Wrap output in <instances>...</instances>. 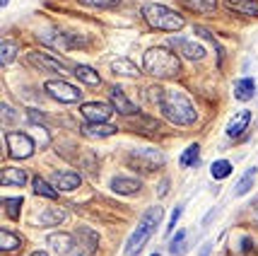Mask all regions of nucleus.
<instances>
[{"instance_id": "f257e3e1", "label": "nucleus", "mask_w": 258, "mask_h": 256, "mask_svg": "<svg viewBox=\"0 0 258 256\" xmlns=\"http://www.w3.org/2000/svg\"><path fill=\"white\" fill-rule=\"evenodd\" d=\"M162 116L167 119L171 126H181V128H188L198 121V112L191 104V99L183 94V92H167L162 101Z\"/></svg>"}, {"instance_id": "f03ea898", "label": "nucleus", "mask_w": 258, "mask_h": 256, "mask_svg": "<svg viewBox=\"0 0 258 256\" xmlns=\"http://www.w3.org/2000/svg\"><path fill=\"white\" fill-rule=\"evenodd\" d=\"M143 66L150 75L162 80H176L181 75V61L169 48L162 46H152L143 54Z\"/></svg>"}, {"instance_id": "7ed1b4c3", "label": "nucleus", "mask_w": 258, "mask_h": 256, "mask_svg": "<svg viewBox=\"0 0 258 256\" xmlns=\"http://www.w3.org/2000/svg\"><path fill=\"white\" fill-rule=\"evenodd\" d=\"M143 17H145V22L152 27V29H159V32H179L183 29V17H181V12L171 10L167 5H157V3H147L143 5Z\"/></svg>"}, {"instance_id": "20e7f679", "label": "nucleus", "mask_w": 258, "mask_h": 256, "mask_svg": "<svg viewBox=\"0 0 258 256\" xmlns=\"http://www.w3.org/2000/svg\"><path fill=\"white\" fill-rule=\"evenodd\" d=\"M159 220H162V208H150V211L143 215L140 225L135 227V232L131 234L128 242H125V256H135L143 246L147 244V239H150L152 232L157 230Z\"/></svg>"}, {"instance_id": "39448f33", "label": "nucleus", "mask_w": 258, "mask_h": 256, "mask_svg": "<svg viewBox=\"0 0 258 256\" xmlns=\"http://www.w3.org/2000/svg\"><path fill=\"white\" fill-rule=\"evenodd\" d=\"M164 155L159 152V150H152V147H147V150H138L133 155L128 157V165L138 172H157V169L164 167Z\"/></svg>"}, {"instance_id": "423d86ee", "label": "nucleus", "mask_w": 258, "mask_h": 256, "mask_svg": "<svg viewBox=\"0 0 258 256\" xmlns=\"http://www.w3.org/2000/svg\"><path fill=\"white\" fill-rule=\"evenodd\" d=\"M99 246V237L94 230L85 227V230H75L73 232V254L70 256H92Z\"/></svg>"}, {"instance_id": "0eeeda50", "label": "nucleus", "mask_w": 258, "mask_h": 256, "mask_svg": "<svg viewBox=\"0 0 258 256\" xmlns=\"http://www.w3.org/2000/svg\"><path fill=\"white\" fill-rule=\"evenodd\" d=\"M5 145H8L10 157H15V160H27L34 152V140L27 133H20V131L5 133Z\"/></svg>"}, {"instance_id": "6e6552de", "label": "nucleus", "mask_w": 258, "mask_h": 256, "mask_svg": "<svg viewBox=\"0 0 258 256\" xmlns=\"http://www.w3.org/2000/svg\"><path fill=\"white\" fill-rule=\"evenodd\" d=\"M44 89L56 101H63V104H75V101L82 97V92H80L75 85L66 82V80H48L44 85Z\"/></svg>"}, {"instance_id": "1a4fd4ad", "label": "nucleus", "mask_w": 258, "mask_h": 256, "mask_svg": "<svg viewBox=\"0 0 258 256\" xmlns=\"http://www.w3.org/2000/svg\"><path fill=\"white\" fill-rule=\"evenodd\" d=\"M113 112L116 109L111 104H106V101H85L80 107V114L87 119V123H109Z\"/></svg>"}, {"instance_id": "9d476101", "label": "nucleus", "mask_w": 258, "mask_h": 256, "mask_svg": "<svg viewBox=\"0 0 258 256\" xmlns=\"http://www.w3.org/2000/svg\"><path fill=\"white\" fill-rule=\"evenodd\" d=\"M41 41H44V44L56 46V48H63V51H70V48H80V46H85V39H82V36H73L70 32H63V29L44 32L41 34Z\"/></svg>"}, {"instance_id": "9b49d317", "label": "nucleus", "mask_w": 258, "mask_h": 256, "mask_svg": "<svg viewBox=\"0 0 258 256\" xmlns=\"http://www.w3.org/2000/svg\"><path fill=\"white\" fill-rule=\"evenodd\" d=\"M29 61H32V66H36L39 70H46V73H56V75L68 73L66 63H60L58 58L48 56V54H41V51H32V54H29Z\"/></svg>"}, {"instance_id": "f8f14e48", "label": "nucleus", "mask_w": 258, "mask_h": 256, "mask_svg": "<svg viewBox=\"0 0 258 256\" xmlns=\"http://www.w3.org/2000/svg\"><path fill=\"white\" fill-rule=\"evenodd\" d=\"M169 44L174 46L183 58H188V61H201V58H205V46L198 44V41H191V39H171Z\"/></svg>"}, {"instance_id": "ddd939ff", "label": "nucleus", "mask_w": 258, "mask_h": 256, "mask_svg": "<svg viewBox=\"0 0 258 256\" xmlns=\"http://www.w3.org/2000/svg\"><path fill=\"white\" fill-rule=\"evenodd\" d=\"M111 107L121 114V116H135V114H140V109L125 97V92L118 87V85H113L111 87Z\"/></svg>"}, {"instance_id": "4468645a", "label": "nucleus", "mask_w": 258, "mask_h": 256, "mask_svg": "<svg viewBox=\"0 0 258 256\" xmlns=\"http://www.w3.org/2000/svg\"><path fill=\"white\" fill-rule=\"evenodd\" d=\"M48 246L60 256H70L73 254V232H53L46 237Z\"/></svg>"}, {"instance_id": "2eb2a0df", "label": "nucleus", "mask_w": 258, "mask_h": 256, "mask_svg": "<svg viewBox=\"0 0 258 256\" xmlns=\"http://www.w3.org/2000/svg\"><path fill=\"white\" fill-rule=\"evenodd\" d=\"M140 189H143V181H140V179H131V177H113L111 179V191L113 193L135 196Z\"/></svg>"}, {"instance_id": "dca6fc26", "label": "nucleus", "mask_w": 258, "mask_h": 256, "mask_svg": "<svg viewBox=\"0 0 258 256\" xmlns=\"http://www.w3.org/2000/svg\"><path fill=\"white\" fill-rule=\"evenodd\" d=\"M51 181H53V186L58 191H75L82 184V177L75 174V172H53Z\"/></svg>"}, {"instance_id": "f3484780", "label": "nucleus", "mask_w": 258, "mask_h": 256, "mask_svg": "<svg viewBox=\"0 0 258 256\" xmlns=\"http://www.w3.org/2000/svg\"><path fill=\"white\" fill-rule=\"evenodd\" d=\"M225 8L244 17H258V0H225Z\"/></svg>"}, {"instance_id": "a211bd4d", "label": "nucleus", "mask_w": 258, "mask_h": 256, "mask_svg": "<svg viewBox=\"0 0 258 256\" xmlns=\"http://www.w3.org/2000/svg\"><path fill=\"white\" fill-rule=\"evenodd\" d=\"M111 70L116 73V75H123V78H140V73H143L131 58H113Z\"/></svg>"}, {"instance_id": "6ab92c4d", "label": "nucleus", "mask_w": 258, "mask_h": 256, "mask_svg": "<svg viewBox=\"0 0 258 256\" xmlns=\"http://www.w3.org/2000/svg\"><path fill=\"white\" fill-rule=\"evenodd\" d=\"M68 218L66 211H60V208H48V211H41L36 218H34V223L36 225H44V227H51V225H60L63 220Z\"/></svg>"}, {"instance_id": "aec40b11", "label": "nucleus", "mask_w": 258, "mask_h": 256, "mask_svg": "<svg viewBox=\"0 0 258 256\" xmlns=\"http://www.w3.org/2000/svg\"><path fill=\"white\" fill-rule=\"evenodd\" d=\"M248 121H251V112H239L232 121L227 123V135H229V138H239V135L246 131Z\"/></svg>"}, {"instance_id": "412c9836", "label": "nucleus", "mask_w": 258, "mask_h": 256, "mask_svg": "<svg viewBox=\"0 0 258 256\" xmlns=\"http://www.w3.org/2000/svg\"><path fill=\"white\" fill-rule=\"evenodd\" d=\"M116 133V126L111 123H85L82 126V135L87 138H109Z\"/></svg>"}, {"instance_id": "4be33fe9", "label": "nucleus", "mask_w": 258, "mask_h": 256, "mask_svg": "<svg viewBox=\"0 0 258 256\" xmlns=\"http://www.w3.org/2000/svg\"><path fill=\"white\" fill-rule=\"evenodd\" d=\"M234 97L239 101H248L251 97H256V82L253 78H241L234 85Z\"/></svg>"}, {"instance_id": "5701e85b", "label": "nucleus", "mask_w": 258, "mask_h": 256, "mask_svg": "<svg viewBox=\"0 0 258 256\" xmlns=\"http://www.w3.org/2000/svg\"><path fill=\"white\" fill-rule=\"evenodd\" d=\"M73 73H75V78L80 82H85V85H90V87H97L101 80H99V73L90 66H73Z\"/></svg>"}, {"instance_id": "b1692460", "label": "nucleus", "mask_w": 258, "mask_h": 256, "mask_svg": "<svg viewBox=\"0 0 258 256\" xmlns=\"http://www.w3.org/2000/svg\"><path fill=\"white\" fill-rule=\"evenodd\" d=\"M131 128L135 131H140V133H157L159 131V123L155 119H150V116H140V114H135L133 119H131Z\"/></svg>"}, {"instance_id": "393cba45", "label": "nucleus", "mask_w": 258, "mask_h": 256, "mask_svg": "<svg viewBox=\"0 0 258 256\" xmlns=\"http://www.w3.org/2000/svg\"><path fill=\"white\" fill-rule=\"evenodd\" d=\"M0 181H3V186H24L27 184V172H22V169H3Z\"/></svg>"}, {"instance_id": "a878e982", "label": "nucleus", "mask_w": 258, "mask_h": 256, "mask_svg": "<svg viewBox=\"0 0 258 256\" xmlns=\"http://www.w3.org/2000/svg\"><path fill=\"white\" fill-rule=\"evenodd\" d=\"M201 162V145L198 143H191L183 152H181V157H179V165L181 167H196Z\"/></svg>"}, {"instance_id": "bb28decb", "label": "nucleus", "mask_w": 258, "mask_h": 256, "mask_svg": "<svg viewBox=\"0 0 258 256\" xmlns=\"http://www.w3.org/2000/svg\"><path fill=\"white\" fill-rule=\"evenodd\" d=\"M32 186H34V193L36 196H41V198H56L58 193H56V189L46 181L44 177H34L32 179Z\"/></svg>"}, {"instance_id": "cd10ccee", "label": "nucleus", "mask_w": 258, "mask_h": 256, "mask_svg": "<svg viewBox=\"0 0 258 256\" xmlns=\"http://www.w3.org/2000/svg\"><path fill=\"white\" fill-rule=\"evenodd\" d=\"M20 237L10 230H0V251H17L20 249Z\"/></svg>"}, {"instance_id": "c85d7f7f", "label": "nucleus", "mask_w": 258, "mask_h": 256, "mask_svg": "<svg viewBox=\"0 0 258 256\" xmlns=\"http://www.w3.org/2000/svg\"><path fill=\"white\" fill-rule=\"evenodd\" d=\"M253 179H256V167L246 169V172L241 174V179L236 181V186H234L236 196H244V193H248V191H251V186H253Z\"/></svg>"}, {"instance_id": "c756f323", "label": "nucleus", "mask_w": 258, "mask_h": 256, "mask_svg": "<svg viewBox=\"0 0 258 256\" xmlns=\"http://www.w3.org/2000/svg\"><path fill=\"white\" fill-rule=\"evenodd\" d=\"M179 3L191 12H213L217 8V0H179Z\"/></svg>"}, {"instance_id": "7c9ffc66", "label": "nucleus", "mask_w": 258, "mask_h": 256, "mask_svg": "<svg viewBox=\"0 0 258 256\" xmlns=\"http://www.w3.org/2000/svg\"><path fill=\"white\" fill-rule=\"evenodd\" d=\"M210 174H213V179H217V181L227 179L232 174V162H229V160H215L213 167H210Z\"/></svg>"}, {"instance_id": "2f4dec72", "label": "nucleus", "mask_w": 258, "mask_h": 256, "mask_svg": "<svg viewBox=\"0 0 258 256\" xmlns=\"http://www.w3.org/2000/svg\"><path fill=\"white\" fill-rule=\"evenodd\" d=\"M22 203H24L22 196H15V198L3 200V208H5V213H8L10 218H20V208H22Z\"/></svg>"}, {"instance_id": "473e14b6", "label": "nucleus", "mask_w": 258, "mask_h": 256, "mask_svg": "<svg viewBox=\"0 0 258 256\" xmlns=\"http://www.w3.org/2000/svg\"><path fill=\"white\" fill-rule=\"evenodd\" d=\"M15 54H17L15 44L5 39V41H3V46H0V63H3V66H10L12 61H15Z\"/></svg>"}, {"instance_id": "72a5a7b5", "label": "nucleus", "mask_w": 258, "mask_h": 256, "mask_svg": "<svg viewBox=\"0 0 258 256\" xmlns=\"http://www.w3.org/2000/svg\"><path fill=\"white\" fill-rule=\"evenodd\" d=\"M82 5H90V8H99V10H111L118 5V0H78Z\"/></svg>"}, {"instance_id": "f704fd0d", "label": "nucleus", "mask_w": 258, "mask_h": 256, "mask_svg": "<svg viewBox=\"0 0 258 256\" xmlns=\"http://www.w3.org/2000/svg\"><path fill=\"white\" fill-rule=\"evenodd\" d=\"M183 242H186V230H181V232H176V237L171 239V244H169V251L174 256H179L181 246H183Z\"/></svg>"}, {"instance_id": "c9c22d12", "label": "nucleus", "mask_w": 258, "mask_h": 256, "mask_svg": "<svg viewBox=\"0 0 258 256\" xmlns=\"http://www.w3.org/2000/svg\"><path fill=\"white\" fill-rule=\"evenodd\" d=\"M27 116H29V121H32V123L46 126V119H44V114H41V112H36V109H29V112H27Z\"/></svg>"}, {"instance_id": "e433bc0d", "label": "nucleus", "mask_w": 258, "mask_h": 256, "mask_svg": "<svg viewBox=\"0 0 258 256\" xmlns=\"http://www.w3.org/2000/svg\"><path fill=\"white\" fill-rule=\"evenodd\" d=\"M3 116H5V121H8V123H15V121H17L15 109H12V107H8V104H3Z\"/></svg>"}, {"instance_id": "4c0bfd02", "label": "nucleus", "mask_w": 258, "mask_h": 256, "mask_svg": "<svg viewBox=\"0 0 258 256\" xmlns=\"http://www.w3.org/2000/svg\"><path fill=\"white\" fill-rule=\"evenodd\" d=\"M181 213H183V206H176L174 211H171V220H169V230H174V225H176V220L181 218Z\"/></svg>"}, {"instance_id": "58836bf2", "label": "nucleus", "mask_w": 258, "mask_h": 256, "mask_svg": "<svg viewBox=\"0 0 258 256\" xmlns=\"http://www.w3.org/2000/svg\"><path fill=\"white\" fill-rule=\"evenodd\" d=\"M208 254H210V244H205V246H203V256H208Z\"/></svg>"}, {"instance_id": "ea45409f", "label": "nucleus", "mask_w": 258, "mask_h": 256, "mask_svg": "<svg viewBox=\"0 0 258 256\" xmlns=\"http://www.w3.org/2000/svg\"><path fill=\"white\" fill-rule=\"evenodd\" d=\"M29 256H48L46 251H34V254H29Z\"/></svg>"}, {"instance_id": "a19ab883", "label": "nucleus", "mask_w": 258, "mask_h": 256, "mask_svg": "<svg viewBox=\"0 0 258 256\" xmlns=\"http://www.w3.org/2000/svg\"><path fill=\"white\" fill-rule=\"evenodd\" d=\"M8 3H10V0H0V5H3V8H8Z\"/></svg>"}, {"instance_id": "79ce46f5", "label": "nucleus", "mask_w": 258, "mask_h": 256, "mask_svg": "<svg viewBox=\"0 0 258 256\" xmlns=\"http://www.w3.org/2000/svg\"><path fill=\"white\" fill-rule=\"evenodd\" d=\"M253 208H256V220H258V203H256V206H253Z\"/></svg>"}, {"instance_id": "37998d69", "label": "nucleus", "mask_w": 258, "mask_h": 256, "mask_svg": "<svg viewBox=\"0 0 258 256\" xmlns=\"http://www.w3.org/2000/svg\"><path fill=\"white\" fill-rule=\"evenodd\" d=\"M152 256H159V254H152Z\"/></svg>"}]
</instances>
